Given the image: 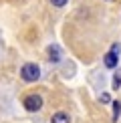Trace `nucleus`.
<instances>
[{
    "label": "nucleus",
    "instance_id": "1a4fd4ad",
    "mask_svg": "<svg viewBox=\"0 0 121 123\" xmlns=\"http://www.w3.org/2000/svg\"><path fill=\"white\" fill-rule=\"evenodd\" d=\"M99 101H101V103H109V95H107V93H103V95L99 97Z\"/></svg>",
    "mask_w": 121,
    "mask_h": 123
},
{
    "label": "nucleus",
    "instance_id": "0eeeda50",
    "mask_svg": "<svg viewBox=\"0 0 121 123\" xmlns=\"http://www.w3.org/2000/svg\"><path fill=\"white\" fill-rule=\"evenodd\" d=\"M119 87H121V73L113 77V89H119Z\"/></svg>",
    "mask_w": 121,
    "mask_h": 123
},
{
    "label": "nucleus",
    "instance_id": "7ed1b4c3",
    "mask_svg": "<svg viewBox=\"0 0 121 123\" xmlns=\"http://www.w3.org/2000/svg\"><path fill=\"white\" fill-rule=\"evenodd\" d=\"M47 55H48L50 63H59V61H60V49L57 47V44H50V47L47 49Z\"/></svg>",
    "mask_w": 121,
    "mask_h": 123
},
{
    "label": "nucleus",
    "instance_id": "20e7f679",
    "mask_svg": "<svg viewBox=\"0 0 121 123\" xmlns=\"http://www.w3.org/2000/svg\"><path fill=\"white\" fill-rule=\"evenodd\" d=\"M117 61H119V55L113 53V50H109V53L105 55V67H107V69H115V67H117Z\"/></svg>",
    "mask_w": 121,
    "mask_h": 123
},
{
    "label": "nucleus",
    "instance_id": "423d86ee",
    "mask_svg": "<svg viewBox=\"0 0 121 123\" xmlns=\"http://www.w3.org/2000/svg\"><path fill=\"white\" fill-rule=\"evenodd\" d=\"M119 115H121V103H119V101H113V121L115 123H117Z\"/></svg>",
    "mask_w": 121,
    "mask_h": 123
},
{
    "label": "nucleus",
    "instance_id": "39448f33",
    "mask_svg": "<svg viewBox=\"0 0 121 123\" xmlns=\"http://www.w3.org/2000/svg\"><path fill=\"white\" fill-rule=\"evenodd\" d=\"M50 123H71V117L65 113V111H59V113H54V115H53Z\"/></svg>",
    "mask_w": 121,
    "mask_h": 123
},
{
    "label": "nucleus",
    "instance_id": "9d476101",
    "mask_svg": "<svg viewBox=\"0 0 121 123\" xmlns=\"http://www.w3.org/2000/svg\"><path fill=\"white\" fill-rule=\"evenodd\" d=\"M111 50H113V53H117V55H119V50H121V47H119V43H115L113 47H111Z\"/></svg>",
    "mask_w": 121,
    "mask_h": 123
},
{
    "label": "nucleus",
    "instance_id": "f03ea898",
    "mask_svg": "<svg viewBox=\"0 0 121 123\" xmlns=\"http://www.w3.org/2000/svg\"><path fill=\"white\" fill-rule=\"evenodd\" d=\"M22 105H24V109H26L28 113H36V111L42 109V97L36 95V93L26 95V97H24V101H22Z\"/></svg>",
    "mask_w": 121,
    "mask_h": 123
},
{
    "label": "nucleus",
    "instance_id": "6e6552de",
    "mask_svg": "<svg viewBox=\"0 0 121 123\" xmlns=\"http://www.w3.org/2000/svg\"><path fill=\"white\" fill-rule=\"evenodd\" d=\"M67 2L69 0H50V4H53V6H59V8H63Z\"/></svg>",
    "mask_w": 121,
    "mask_h": 123
},
{
    "label": "nucleus",
    "instance_id": "f257e3e1",
    "mask_svg": "<svg viewBox=\"0 0 121 123\" xmlns=\"http://www.w3.org/2000/svg\"><path fill=\"white\" fill-rule=\"evenodd\" d=\"M20 77H22V81H26V83H34V81L40 79V69L36 63H26L22 65V69H20Z\"/></svg>",
    "mask_w": 121,
    "mask_h": 123
}]
</instances>
